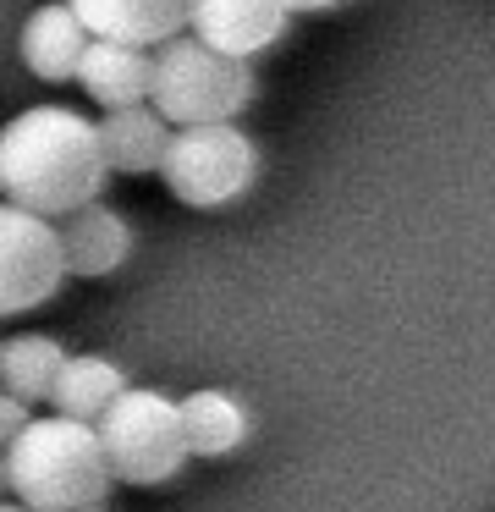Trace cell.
<instances>
[{
	"instance_id": "obj_1",
	"label": "cell",
	"mask_w": 495,
	"mask_h": 512,
	"mask_svg": "<svg viewBox=\"0 0 495 512\" xmlns=\"http://www.w3.org/2000/svg\"><path fill=\"white\" fill-rule=\"evenodd\" d=\"M105 155L94 122L72 105H28L0 127V193L6 204L61 221L83 204L105 199Z\"/></svg>"
},
{
	"instance_id": "obj_2",
	"label": "cell",
	"mask_w": 495,
	"mask_h": 512,
	"mask_svg": "<svg viewBox=\"0 0 495 512\" xmlns=\"http://www.w3.org/2000/svg\"><path fill=\"white\" fill-rule=\"evenodd\" d=\"M6 490L28 512H77L110 501V468L99 452L94 424L61 419V413H33L22 435L6 446Z\"/></svg>"
},
{
	"instance_id": "obj_3",
	"label": "cell",
	"mask_w": 495,
	"mask_h": 512,
	"mask_svg": "<svg viewBox=\"0 0 495 512\" xmlns=\"http://www.w3.org/2000/svg\"><path fill=\"white\" fill-rule=\"evenodd\" d=\"M149 111L165 127H215L237 122L259 94V72L253 61L220 56V50L198 45L193 34H176L149 50Z\"/></svg>"
},
{
	"instance_id": "obj_4",
	"label": "cell",
	"mask_w": 495,
	"mask_h": 512,
	"mask_svg": "<svg viewBox=\"0 0 495 512\" xmlns=\"http://www.w3.org/2000/svg\"><path fill=\"white\" fill-rule=\"evenodd\" d=\"M94 435L116 485H165L187 463L182 419H176V402L165 391L127 386L94 419Z\"/></svg>"
},
{
	"instance_id": "obj_5",
	"label": "cell",
	"mask_w": 495,
	"mask_h": 512,
	"mask_svg": "<svg viewBox=\"0 0 495 512\" xmlns=\"http://www.w3.org/2000/svg\"><path fill=\"white\" fill-rule=\"evenodd\" d=\"M160 177L187 210H220V204H237L259 182V144L237 122L176 127L171 144H165Z\"/></svg>"
},
{
	"instance_id": "obj_6",
	"label": "cell",
	"mask_w": 495,
	"mask_h": 512,
	"mask_svg": "<svg viewBox=\"0 0 495 512\" xmlns=\"http://www.w3.org/2000/svg\"><path fill=\"white\" fill-rule=\"evenodd\" d=\"M61 287L66 265L61 243H55V221H39L0 199V320L44 309Z\"/></svg>"
},
{
	"instance_id": "obj_7",
	"label": "cell",
	"mask_w": 495,
	"mask_h": 512,
	"mask_svg": "<svg viewBox=\"0 0 495 512\" xmlns=\"http://www.w3.org/2000/svg\"><path fill=\"white\" fill-rule=\"evenodd\" d=\"M286 28H292L286 0H187V34L237 61H253L270 45H281Z\"/></svg>"
},
{
	"instance_id": "obj_8",
	"label": "cell",
	"mask_w": 495,
	"mask_h": 512,
	"mask_svg": "<svg viewBox=\"0 0 495 512\" xmlns=\"http://www.w3.org/2000/svg\"><path fill=\"white\" fill-rule=\"evenodd\" d=\"M55 243H61L66 276L99 281V276H110V270H121L132 259V226L121 210H110L105 199H94V204H83V210L61 215Z\"/></svg>"
},
{
	"instance_id": "obj_9",
	"label": "cell",
	"mask_w": 495,
	"mask_h": 512,
	"mask_svg": "<svg viewBox=\"0 0 495 512\" xmlns=\"http://www.w3.org/2000/svg\"><path fill=\"white\" fill-rule=\"evenodd\" d=\"M66 6L88 28V39L154 50L165 39L187 34V0H66Z\"/></svg>"
},
{
	"instance_id": "obj_10",
	"label": "cell",
	"mask_w": 495,
	"mask_h": 512,
	"mask_svg": "<svg viewBox=\"0 0 495 512\" xmlns=\"http://www.w3.org/2000/svg\"><path fill=\"white\" fill-rule=\"evenodd\" d=\"M88 50V28L72 17L66 0H44L33 6L28 23H22V61L39 83H72L77 61Z\"/></svg>"
},
{
	"instance_id": "obj_11",
	"label": "cell",
	"mask_w": 495,
	"mask_h": 512,
	"mask_svg": "<svg viewBox=\"0 0 495 512\" xmlns=\"http://www.w3.org/2000/svg\"><path fill=\"white\" fill-rule=\"evenodd\" d=\"M149 50L116 45V39H88L83 61H77V83L94 105L105 111H127V105H149Z\"/></svg>"
},
{
	"instance_id": "obj_12",
	"label": "cell",
	"mask_w": 495,
	"mask_h": 512,
	"mask_svg": "<svg viewBox=\"0 0 495 512\" xmlns=\"http://www.w3.org/2000/svg\"><path fill=\"white\" fill-rule=\"evenodd\" d=\"M99 155H105L110 177H149L160 171L165 144H171V127L149 111V105H127V111H105L94 122Z\"/></svg>"
},
{
	"instance_id": "obj_13",
	"label": "cell",
	"mask_w": 495,
	"mask_h": 512,
	"mask_svg": "<svg viewBox=\"0 0 495 512\" xmlns=\"http://www.w3.org/2000/svg\"><path fill=\"white\" fill-rule=\"evenodd\" d=\"M176 419H182V446L187 457H231L248 441V408H242L231 391H187L176 402Z\"/></svg>"
},
{
	"instance_id": "obj_14",
	"label": "cell",
	"mask_w": 495,
	"mask_h": 512,
	"mask_svg": "<svg viewBox=\"0 0 495 512\" xmlns=\"http://www.w3.org/2000/svg\"><path fill=\"white\" fill-rule=\"evenodd\" d=\"M121 391H127V375H121L110 358H99V353H66L61 375H55V386H50V408L61 413V419L94 424L99 413L121 397Z\"/></svg>"
},
{
	"instance_id": "obj_15",
	"label": "cell",
	"mask_w": 495,
	"mask_h": 512,
	"mask_svg": "<svg viewBox=\"0 0 495 512\" xmlns=\"http://www.w3.org/2000/svg\"><path fill=\"white\" fill-rule=\"evenodd\" d=\"M66 364V347L44 331H11L0 336V391H11L17 402H50V386Z\"/></svg>"
},
{
	"instance_id": "obj_16",
	"label": "cell",
	"mask_w": 495,
	"mask_h": 512,
	"mask_svg": "<svg viewBox=\"0 0 495 512\" xmlns=\"http://www.w3.org/2000/svg\"><path fill=\"white\" fill-rule=\"evenodd\" d=\"M28 419H33V408H28V402H17L11 391H0V452H6L11 441H17V435H22V424H28Z\"/></svg>"
},
{
	"instance_id": "obj_17",
	"label": "cell",
	"mask_w": 495,
	"mask_h": 512,
	"mask_svg": "<svg viewBox=\"0 0 495 512\" xmlns=\"http://www.w3.org/2000/svg\"><path fill=\"white\" fill-rule=\"evenodd\" d=\"M292 12H336V6H347V0H286Z\"/></svg>"
},
{
	"instance_id": "obj_18",
	"label": "cell",
	"mask_w": 495,
	"mask_h": 512,
	"mask_svg": "<svg viewBox=\"0 0 495 512\" xmlns=\"http://www.w3.org/2000/svg\"><path fill=\"white\" fill-rule=\"evenodd\" d=\"M11 490H6V457H0V501H6Z\"/></svg>"
},
{
	"instance_id": "obj_19",
	"label": "cell",
	"mask_w": 495,
	"mask_h": 512,
	"mask_svg": "<svg viewBox=\"0 0 495 512\" xmlns=\"http://www.w3.org/2000/svg\"><path fill=\"white\" fill-rule=\"evenodd\" d=\"M0 512H28V507H22V501H0Z\"/></svg>"
},
{
	"instance_id": "obj_20",
	"label": "cell",
	"mask_w": 495,
	"mask_h": 512,
	"mask_svg": "<svg viewBox=\"0 0 495 512\" xmlns=\"http://www.w3.org/2000/svg\"><path fill=\"white\" fill-rule=\"evenodd\" d=\"M77 512H110V507H77Z\"/></svg>"
}]
</instances>
